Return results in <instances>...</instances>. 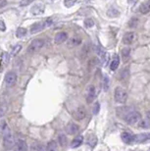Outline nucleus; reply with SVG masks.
I'll list each match as a JSON object with an SVG mask.
<instances>
[{
	"instance_id": "nucleus-1",
	"label": "nucleus",
	"mask_w": 150,
	"mask_h": 151,
	"mask_svg": "<svg viewBox=\"0 0 150 151\" xmlns=\"http://www.w3.org/2000/svg\"><path fill=\"white\" fill-rule=\"evenodd\" d=\"M140 119H141V115L137 111H128L125 116V121L127 122L128 125H134V124L139 123Z\"/></svg>"
},
{
	"instance_id": "nucleus-2",
	"label": "nucleus",
	"mask_w": 150,
	"mask_h": 151,
	"mask_svg": "<svg viewBox=\"0 0 150 151\" xmlns=\"http://www.w3.org/2000/svg\"><path fill=\"white\" fill-rule=\"evenodd\" d=\"M114 97H115L116 102L121 104H124L127 102L128 99V93L126 91V89H124L121 86H118L115 88V94H114Z\"/></svg>"
},
{
	"instance_id": "nucleus-3",
	"label": "nucleus",
	"mask_w": 150,
	"mask_h": 151,
	"mask_svg": "<svg viewBox=\"0 0 150 151\" xmlns=\"http://www.w3.org/2000/svg\"><path fill=\"white\" fill-rule=\"evenodd\" d=\"M44 46V40L40 38H37L34 40L32 41V43L29 44V46L28 48V52L29 53H34L39 51L41 48Z\"/></svg>"
},
{
	"instance_id": "nucleus-4",
	"label": "nucleus",
	"mask_w": 150,
	"mask_h": 151,
	"mask_svg": "<svg viewBox=\"0 0 150 151\" xmlns=\"http://www.w3.org/2000/svg\"><path fill=\"white\" fill-rule=\"evenodd\" d=\"M5 83L6 86L11 87V86H14L15 83H16L17 81V75L16 73H14V72H8L7 74L5 76Z\"/></svg>"
},
{
	"instance_id": "nucleus-5",
	"label": "nucleus",
	"mask_w": 150,
	"mask_h": 151,
	"mask_svg": "<svg viewBox=\"0 0 150 151\" xmlns=\"http://www.w3.org/2000/svg\"><path fill=\"white\" fill-rule=\"evenodd\" d=\"M148 140H150V132H142V134L133 135V142L143 143L147 142Z\"/></svg>"
},
{
	"instance_id": "nucleus-6",
	"label": "nucleus",
	"mask_w": 150,
	"mask_h": 151,
	"mask_svg": "<svg viewBox=\"0 0 150 151\" xmlns=\"http://www.w3.org/2000/svg\"><path fill=\"white\" fill-rule=\"evenodd\" d=\"M85 116H86V111H85V107H83V106H80L79 108H77V109L75 110L74 113H73L74 119L77 120V121L83 120L85 118Z\"/></svg>"
},
{
	"instance_id": "nucleus-7",
	"label": "nucleus",
	"mask_w": 150,
	"mask_h": 151,
	"mask_svg": "<svg viewBox=\"0 0 150 151\" xmlns=\"http://www.w3.org/2000/svg\"><path fill=\"white\" fill-rule=\"evenodd\" d=\"M136 34L134 32H128L127 34H125L124 37H123V42L126 45H130L136 40Z\"/></svg>"
},
{
	"instance_id": "nucleus-8",
	"label": "nucleus",
	"mask_w": 150,
	"mask_h": 151,
	"mask_svg": "<svg viewBox=\"0 0 150 151\" xmlns=\"http://www.w3.org/2000/svg\"><path fill=\"white\" fill-rule=\"evenodd\" d=\"M47 27V23L46 21L45 22H38V23H35L34 24V25L32 26L31 28V34H37V32L42 31V29H44Z\"/></svg>"
},
{
	"instance_id": "nucleus-9",
	"label": "nucleus",
	"mask_w": 150,
	"mask_h": 151,
	"mask_svg": "<svg viewBox=\"0 0 150 151\" xmlns=\"http://www.w3.org/2000/svg\"><path fill=\"white\" fill-rule=\"evenodd\" d=\"M3 144H4V147L6 149L13 148L15 145V139H14L13 135L10 134H8L7 137H3Z\"/></svg>"
},
{
	"instance_id": "nucleus-10",
	"label": "nucleus",
	"mask_w": 150,
	"mask_h": 151,
	"mask_svg": "<svg viewBox=\"0 0 150 151\" xmlns=\"http://www.w3.org/2000/svg\"><path fill=\"white\" fill-rule=\"evenodd\" d=\"M10 134H11V132L7 125V123H6L5 121H0V137H5Z\"/></svg>"
},
{
	"instance_id": "nucleus-11",
	"label": "nucleus",
	"mask_w": 150,
	"mask_h": 151,
	"mask_svg": "<svg viewBox=\"0 0 150 151\" xmlns=\"http://www.w3.org/2000/svg\"><path fill=\"white\" fill-rule=\"evenodd\" d=\"M9 59H10V56L8 52H2L1 57H0V72H2L8 65Z\"/></svg>"
},
{
	"instance_id": "nucleus-12",
	"label": "nucleus",
	"mask_w": 150,
	"mask_h": 151,
	"mask_svg": "<svg viewBox=\"0 0 150 151\" xmlns=\"http://www.w3.org/2000/svg\"><path fill=\"white\" fill-rule=\"evenodd\" d=\"M14 150L15 151H28V144H27L25 140L19 139L17 142H15Z\"/></svg>"
},
{
	"instance_id": "nucleus-13",
	"label": "nucleus",
	"mask_w": 150,
	"mask_h": 151,
	"mask_svg": "<svg viewBox=\"0 0 150 151\" xmlns=\"http://www.w3.org/2000/svg\"><path fill=\"white\" fill-rule=\"evenodd\" d=\"M95 94H96L95 87L93 86H90L88 89V93H86V101H88V103H91L94 100Z\"/></svg>"
},
{
	"instance_id": "nucleus-14",
	"label": "nucleus",
	"mask_w": 150,
	"mask_h": 151,
	"mask_svg": "<svg viewBox=\"0 0 150 151\" xmlns=\"http://www.w3.org/2000/svg\"><path fill=\"white\" fill-rule=\"evenodd\" d=\"M68 38V35L64 32H60L55 35V38H54V41H55L56 44H61L63 42L66 41V39Z\"/></svg>"
},
{
	"instance_id": "nucleus-15",
	"label": "nucleus",
	"mask_w": 150,
	"mask_h": 151,
	"mask_svg": "<svg viewBox=\"0 0 150 151\" xmlns=\"http://www.w3.org/2000/svg\"><path fill=\"white\" fill-rule=\"evenodd\" d=\"M79 129H80L79 126H78L77 124H75V123H70L67 126V128H66V131H67L68 134H71V135L76 134L77 132H79Z\"/></svg>"
},
{
	"instance_id": "nucleus-16",
	"label": "nucleus",
	"mask_w": 150,
	"mask_h": 151,
	"mask_svg": "<svg viewBox=\"0 0 150 151\" xmlns=\"http://www.w3.org/2000/svg\"><path fill=\"white\" fill-rule=\"evenodd\" d=\"M119 64H120V57H119V55L115 54V55L113 56V59H112L111 64H110L111 71H116L119 67Z\"/></svg>"
},
{
	"instance_id": "nucleus-17",
	"label": "nucleus",
	"mask_w": 150,
	"mask_h": 151,
	"mask_svg": "<svg viewBox=\"0 0 150 151\" xmlns=\"http://www.w3.org/2000/svg\"><path fill=\"white\" fill-rule=\"evenodd\" d=\"M121 137H122V140L127 144H130L131 142H133V135L131 134H130V132H123Z\"/></svg>"
},
{
	"instance_id": "nucleus-18",
	"label": "nucleus",
	"mask_w": 150,
	"mask_h": 151,
	"mask_svg": "<svg viewBox=\"0 0 150 151\" xmlns=\"http://www.w3.org/2000/svg\"><path fill=\"white\" fill-rule=\"evenodd\" d=\"M139 12L141 14H143V15H146V14L150 13V0H149V1L143 3V4L140 5Z\"/></svg>"
},
{
	"instance_id": "nucleus-19",
	"label": "nucleus",
	"mask_w": 150,
	"mask_h": 151,
	"mask_svg": "<svg viewBox=\"0 0 150 151\" xmlns=\"http://www.w3.org/2000/svg\"><path fill=\"white\" fill-rule=\"evenodd\" d=\"M83 137L82 135H79V137H77L76 138H74V140L72 141L71 147L72 148H77V147L80 146V144L83 143Z\"/></svg>"
},
{
	"instance_id": "nucleus-20",
	"label": "nucleus",
	"mask_w": 150,
	"mask_h": 151,
	"mask_svg": "<svg viewBox=\"0 0 150 151\" xmlns=\"http://www.w3.org/2000/svg\"><path fill=\"white\" fill-rule=\"evenodd\" d=\"M131 55V49L130 47H126L122 49V58L125 62H127Z\"/></svg>"
},
{
	"instance_id": "nucleus-21",
	"label": "nucleus",
	"mask_w": 150,
	"mask_h": 151,
	"mask_svg": "<svg viewBox=\"0 0 150 151\" xmlns=\"http://www.w3.org/2000/svg\"><path fill=\"white\" fill-rule=\"evenodd\" d=\"M46 149L47 151H58V144H57L56 141L51 140L47 143Z\"/></svg>"
},
{
	"instance_id": "nucleus-22",
	"label": "nucleus",
	"mask_w": 150,
	"mask_h": 151,
	"mask_svg": "<svg viewBox=\"0 0 150 151\" xmlns=\"http://www.w3.org/2000/svg\"><path fill=\"white\" fill-rule=\"evenodd\" d=\"M43 11H44V6H41L40 4L34 5V7L32 8V13L34 15H38L42 13Z\"/></svg>"
},
{
	"instance_id": "nucleus-23",
	"label": "nucleus",
	"mask_w": 150,
	"mask_h": 151,
	"mask_svg": "<svg viewBox=\"0 0 150 151\" xmlns=\"http://www.w3.org/2000/svg\"><path fill=\"white\" fill-rule=\"evenodd\" d=\"M80 42H82V39L78 37H75L73 38H71L70 40H69V46L70 47H73V46H78V45L80 44Z\"/></svg>"
},
{
	"instance_id": "nucleus-24",
	"label": "nucleus",
	"mask_w": 150,
	"mask_h": 151,
	"mask_svg": "<svg viewBox=\"0 0 150 151\" xmlns=\"http://www.w3.org/2000/svg\"><path fill=\"white\" fill-rule=\"evenodd\" d=\"M26 35H27V29H25V28H19V29H17V32H16V37H17L22 38V37H25Z\"/></svg>"
},
{
	"instance_id": "nucleus-25",
	"label": "nucleus",
	"mask_w": 150,
	"mask_h": 151,
	"mask_svg": "<svg viewBox=\"0 0 150 151\" xmlns=\"http://www.w3.org/2000/svg\"><path fill=\"white\" fill-rule=\"evenodd\" d=\"M107 15L110 18H116V17L119 16V11L116 10V9L111 8V9H109V10L107 11Z\"/></svg>"
},
{
	"instance_id": "nucleus-26",
	"label": "nucleus",
	"mask_w": 150,
	"mask_h": 151,
	"mask_svg": "<svg viewBox=\"0 0 150 151\" xmlns=\"http://www.w3.org/2000/svg\"><path fill=\"white\" fill-rule=\"evenodd\" d=\"M7 110H8L7 104H6V103L0 104V118H2L6 113H7Z\"/></svg>"
},
{
	"instance_id": "nucleus-27",
	"label": "nucleus",
	"mask_w": 150,
	"mask_h": 151,
	"mask_svg": "<svg viewBox=\"0 0 150 151\" xmlns=\"http://www.w3.org/2000/svg\"><path fill=\"white\" fill-rule=\"evenodd\" d=\"M96 52L102 59V61H104L105 58H106V51H104L101 47H96Z\"/></svg>"
},
{
	"instance_id": "nucleus-28",
	"label": "nucleus",
	"mask_w": 150,
	"mask_h": 151,
	"mask_svg": "<svg viewBox=\"0 0 150 151\" xmlns=\"http://www.w3.org/2000/svg\"><path fill=\"white\" fill-rule=\"evenodd\" d=\"M22 49V45L21 44H17L16 46H14L13 47V49H12L11 51V55L12 56H16L18 53L20 52V50Z\"/></svg>"
},
{
	"instance_id": "nucleus-29",
	"label": "nucleus",
	"mask_w": 150,
	"mask_h": 151,
	"mask_svg": "<svg viewBox=\"0 0 150 151\" xmlns=\"http://www.w3.org/2000/svg\"><path fill=\"white\" fill-rule=\"evenodd\" d=\"M58 140H59V143L61 146H65L66 144H67V138H66L65 134H60L58 137Z\"/></svg>"
},
{
	"instance_id": "nucleus-30",
	"label": "nucleus",
	"mask_w": 150,
	"mask_h": 151,
	"mask_svg": "<svg viewBox=\"0 0 150 151\" xmlns=\"http://www.w3.org/2000/svg\"><path fill=\"white\" fill-rule=\"evenodd\" d=\"M103 89L105 91H107L109 89V78L107 76H104L103 77Z\"/></svg>"
},
{
	"instance_id": "nucleus-31",
	"label": "nucleus",
	"mask_w": 150,
	"mask_h": 151,
	"mask_svg": "<svg viewBox=\"0 0 150 151\" xmlns=\"http://www.w3.org/2000/svg\"><path fill=\"white\" fill-rule=\"evenodd\" d=\"M139 127L140 128H149L150 127V121L147 119V120H142V121H140V123H139Z\"/></svg>"
},
{
	"instance_id": "nucleus-32",
	"label": "nucleus",
	"mask_w": 150,
	"mask_h": 151,
	"mask_svg": "<svg viewBox=\"0 0 150 151\" xmlns=\"http://www.w3.org/2000/svg\"><path fill=\"white\" fill-rule=\"evenodd\" d=\"M85 26L86 27V28H91V27L94 26V22L92 19H89V18H88V19L85 20Z\"/></svg>"
},
{
	"instance_id": "nucleus-33",
	"label": "nucleus",
	"mask_w": 150,
	"mask_h": 151,
	"mask_svg": "<svg viewBox=\"0 0 150 151\" xmlns=\"http://www.w3.org/2000/svg\"><path fill=\"white\" fill-rule=\"evenodd\" d=\"M76 2H77V0H65V5H66V7L70 8V7H72V6H73Z\"/></svg>"
},
{
	"instance_id": "nucleus-34",
	"label": "nucleus",
	"mask_w": 150,
	"mask_h": 151,
	"mask_svg": "<svg viewBox=\"0 0 150 151\" xmlns=\"http://www.w3.org/2000/svg\"><path fill=\"white\" fill-rule=\"evenodd\" d=\"M99 110H100V104L98 103V102H96V103L94 104V106H93V114L97 115L98 112H99Z\"/></svg>"
},
{
	"instance_id": "nucleus-35",
	"label": "nucleus",
	"mask_w": 150,
	"mask_h": 151,
	"mask_svg": "<svg viewBox=\"0 0 150 151\" xmlns=\"http://www.w3.org/2000/svg\"><path fill=\"white\" fill-rule=\"evenodd\" d=\"M34 1V0H22V1L20 2V5L21 6H27V5L32 4Z\"/></svg>"
},
{
	"instance_id": "nucleus-36",
	"label": "nucleus",
	"mask_w": 150,
	"mask_h": 151,
	"mask_svg": "<svg viewBox=\"0 0 150 151\" xmlns=\"http://www.w3.org/2000/svg\"><path fill=\"white\" fill-rule=\"evenodd\" d=\"M137 23H139V20H137V19H131L130 24H128V26L131 27V28H134V27H136Z\"/></svg>"
},
{
	"instance_id": "nucleus-37",
	"label": "nucleus",
	"mask_w": 150,
	"mask_h": 151,
	"mask_svg": "<svg viewBox=\"0 0 150 151\" xmlns=\"http://www.w3.org/2000/svg\"><path fill=\"white\" fill-rule=\"evenodd\" d=\"M0 31L1 32H5L6 31V25L3 20H0Z\"/></svg>"
},
{
	"instance_id": "nucleus-38",
	"label": "nucleus",
	"mask_w": 150,
	"mask_h": 151,
	"mask_svg": "<svg viewBox=\"0 0 150 151\" xmlns=\"http://www.w3.org/2000/svg\"><path fill=\"white\" fill-rule=\"evenodd\" d=\"M6 4H7V0H0V8L5 7Z\"/></svg>"
},
{
	"instance_id": "nucleus-39",
	"label": "nucleus",
	"mask_w": 150,
	"mask_h": 151,
	"mask_svg": "<svg viewBox=\"0 0 150 151\" xmlns=\"http://www.w3.org/2000/svg\"><path fill=\"white\" fill-rule=\"evenodd\" d=\"M37 151H44V148H43L42 146H39V147H38V150Z\"/></svg>"
},
{
	"instance_id": "nucleus-40",
	"label": "nucleus",
	"mask_w": 150,
	"mask_h": 151,
	"mask_svg": "<svg viewBox=\"0 0 150 151\" xmlns=\"http://www.w3.org/2000/svg\"><path fill=\"white\" fill-rule=\"evenodd\" d=\"M147 119L150 121V111H148V112H147Z\"/></svg>"
},
{
	"instance_id": "nucleus-41",
	"label": "nucleus",
	"mask_w": 150,
	"mask_h": 151,
	"mask_svg": "<svg viewBox=\"0 0 150 151\" xmlns=\"http://www.w3.org/2000/svg\"><path fill=\"white\" fill-rule=\"evenodd\" d=\"M51 1H54V0H51Z\"/></svg>"
}]
</instances>
